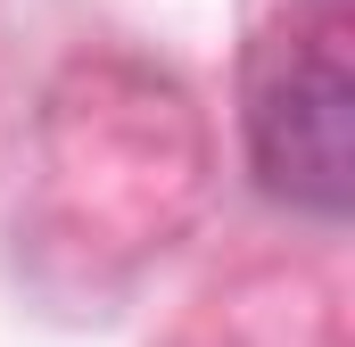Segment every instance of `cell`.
I'll use <instances>...</instances> for the list:
<instances>
[{"label":"cell","instance_id":"6da1fadb","mask_svg":"<svg viewBox=\"0 0 355 347\" xmlns=\"http://www.w3.org/2000/svg\"><path fill=\"white\" fill-rule=\"evenodd\" d=\"M257 166L272 190L297 207L339 215L347 207V166H355V83L339 50L297 58L281 83L257 99Z\"/></svg>","mask_w":355,"mask_h":347}]
</instances>
